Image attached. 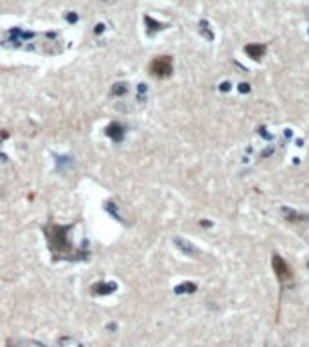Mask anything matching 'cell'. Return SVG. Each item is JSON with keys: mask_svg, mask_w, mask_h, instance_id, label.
<instances>
[{"mask_svg": "<svg viewBox=\"0 0 309 347\" xmlns=\"http://www.w3.org/2000/svg\"><path fill=\"white\" fill-rule=\"evenodd\" d=\"M170 67H172V63H170V60L168 58H157L156 62L152 63V73L154 74H157V76H165V74H168L170 73Z\"/></svg>", "mask_w": 309, "mask_h": 347, "instance_id": "cell-1", "label": "cell"}]
</instances>
